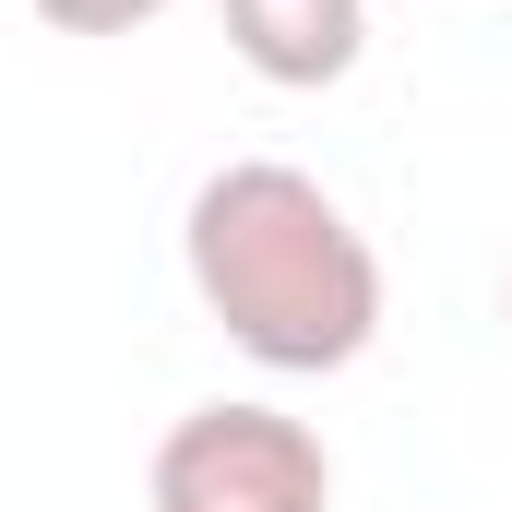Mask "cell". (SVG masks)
Instances as JSON below:
<instances>
[{
	"label": "cell",
	"mask_w": 512,
	"mask_h": 512,
	"mask_svg": "<svg viewBox=\"0 0 512 512\" xmlns=\"http://www.w3.org/2000/svg\"><path fill=\"white\" fill-rule=\"evenodd\" d=\"M179 262L203 322L251 358V370H358L382 334V251L370 227L286 155H227L191 215H179Z\"/></svg>",
	"instance_id": "cell-1"
},
{
	"label": "cell",
	"mask_w": 512,
	"mask_h": 512,
	"mask_svg": "<svg viewBox=\"0 0 512 512\" xmlns=\"http://www.w3.org/2000/svg\"><path fill=\"white\" fill-rule=\"evenodd\" d=\"M143 512H334V453L310 417L286 405H191L155 465H143Z\"/></svg>",
	"instance_id": "cell-2"
},
{
	"label": "cell",
	"mask_w": 512,
	"mask_h": 512,
	"mask_svg": "<svg viewBox=\"0 0 512 512\" xmlns=\"http://www.w3.org/2000/svg\"><path fill=\"white\" fill-rule=\"evenodd\" d=\"M215 12H227V48L286 96L346 84L358 48H370V0H215Z\"/></svg>",
	"instance_id": "cell-3"
},
{
	"label": "cell",
	"mask_w": 512,
	"mask_h": 512,
	"mask_svg": "<svg viewBox=\"0 0 512 512\" xmlns=\"http://www.w3.org/2000/svg\"><path fill=\"white\" fill-rule=\"evenodd\" d=\"M36 12H48L60 36H131V24H155L167 0H36Z\"/></svg>",
	"instance_id": "cell-4"
},
{
	"label": "cell",
	"mask_w": 512,
	"mask_h": 512,
	"mask_svg": "<svg viewBox=\"0 0 512 512\" xmlns=\"http://www.w3.org/2000/svg\"><path fill=\"white\" fill-rule=\"evenodd\" d=\"M501 334H512V274H501Z\"/></svg>",
	"instance_id": "cell-5"
}]
</instances>
